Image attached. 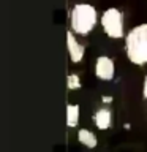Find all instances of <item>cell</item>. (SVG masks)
<instances>
[{
    "instance_id": "4",
    "label": "cell",
    "mask_w": 147,
    "mask_h": 152,
    "mask_svg": "<svg viewBox=\"0 0 147 152\" xmlns=\"http://www.w3.org/2000/svg\"><path fill=\"white\" fill-rule=\"evenodd\" d=\"M95 76L100 81H111L116 76V64L111 57L98 56L95 60Z\"/></svg>"
},
{
    "instance_id": "12",
    "label": "cell",
    "mask_w": 147,
    "mask_h": 152,
    "mask_svg": "<svg viewBox=\"0 0 147 152\" xmlns=\"http://www.w3.org/2000/svg\"><path fill=\"white\" fill-rule=\"evenodd\" d=\"M123 128H125V130H130L131 127H130V124H125V125H123Z\"/></svg>"
},
{
    "instance_id": "10",
    "label": "cell",
    "mask_w": 147,
    "mask_h": 152,
    "mask_svg": "<svg viewBox=\"0 0 147 152\" xmlns=\"http://www.w3.org/2000/svg\"><path fill=\"white\" fill-rule=\"evenodd\" d=\"M112 100H114V98L111 97V95H103V97H101V102H103L104 104H109Z\"/></svg>"
},
{
    "instance_id": "8",
    "label": "cell",
    "mask_w": 147,
    "mask_h": 152,
    "mask_svg": "<svg viewBox=\"0 0 147 152\" xmlns=\"http://www.w3.org/2000/svg\"><path fill=\"white\" fill-rule=\"evenodd\" d=\"M78 141L81 144H84L85 147H89V149H93L98 144L97 135L92 130H89V128H79L78 130Z\"/></svg>"
},
{
    "instance_id": "2",
    "label": "cell",
    "mask_w": 147,
    "mask_h": 152,
    "mask_svg": "<svg viewBox=\"0 0 147 152\" xmlns=\"http://www.w3.org/2000/svg\"><path fill=\"white\" fill-rule=\"evenodd\" d=\"M98 13L90 3H76L70 13V28L76 35L85 37L97 27Z\"/></svg>"
},
{
    "instance_id": "5",
    "label": "cell",
    "mask_w": 147,
    "mask_h": 152,
    "mask_svg": "<svg viewBox=\"0 0 147 152\" xmlns=\"http://www.w3.org/2000/svg\"><path fill=\"white\" fill-rule=\"evenodd\" d=\"M66 45H68V54H70V60L73 64H79L84 59L85 54V48L78 41V38L74 37V32L70 30L66 32Z\"/></svg>"
},
{
    "instance_id": "9",
    "label": "cell",
    "mask_w": 147,
    "mask_h": 152,
    "mask_svg": "<svg viewBox=\"0 0 147 152\" xmlns=\"http://www.w3.org/2000/svg\"><path fill=\"white\" fill-rule=\"evenodd\" d=\"M81 87H82V83H81L79 75L70 73L68 75V90H79Z\"/></svg>"
},
{
    "instance_id": "1",
    "label": "cell",
    "mask_w": 147,
    "mask_h": 152,
    "mask_svg": "<svg viewBox=\"0 0 147 152\" xmlns=\"http://www.w3.org/2000/svg\"><path fill=\"white\" fill-rule=\"evenodd\" d=\"M125 54L133 65H147V24L135 26L125 35Z\"/></svg>"
},
{
    "instance_id": "6",
    "label": "cell",
    "mask_w": 147,
    "mask_h": 152,
    "mask_svg": "<svg viewBox=\"0 0 147 152\" xmlns=\"http://www.w3.org/2000/svg\"><path fill=\"white\" fill-rule=\"evenodd\" d=\"M93 122L97 125L98 130H108L112 124V113L109 108H100L97 109L93 116Z\"/></svg>"
},
{
    "instance_id": "3",
    "label": "cell",
    "mask_w": 147,
    "mask_h": 152,
    "mask_svg": "<svg viewBox=\"0 0 147 152\" xmlns=\"http://www.w3.org/2000/svg\"><path fill=\"white\" fill-rule=\"evenodd\" d=\"M101 28L109 38L120 40L125 38V27H123V13L116 7L104 10L101 14Z\"/></svg>"
},
{
    "instance_id": "11",
    "label": "cell",
    "mask_w": 147,
    "mask_h": 152,
    "mask_svg": "<svg viewBox=\"0 0 147 152\" xmlns=\"http://www.w3.org/2000/svg\"><path fill=\"white\" fill-rule=\"evenodd\" d=\"M142 95H144V98L147 100V76L144 78V84H142Z\"/></svg>"
},
{
    "instance_id": "7",
    "label": "cell",
    "mask_w": 147,
    "mask_h": 152,
    "mask_svg": "<svg viewBox=\"0 0 147 152\" xmlns=\"http://www.w3.org/2000/svg\"><path fill=\"white\" fill-rule=\"evenodd\" d=\"M81 119V106L78 103H68L66 104V127L68 128H76L79 125Z\"/></svg>"
}]
</instances>
